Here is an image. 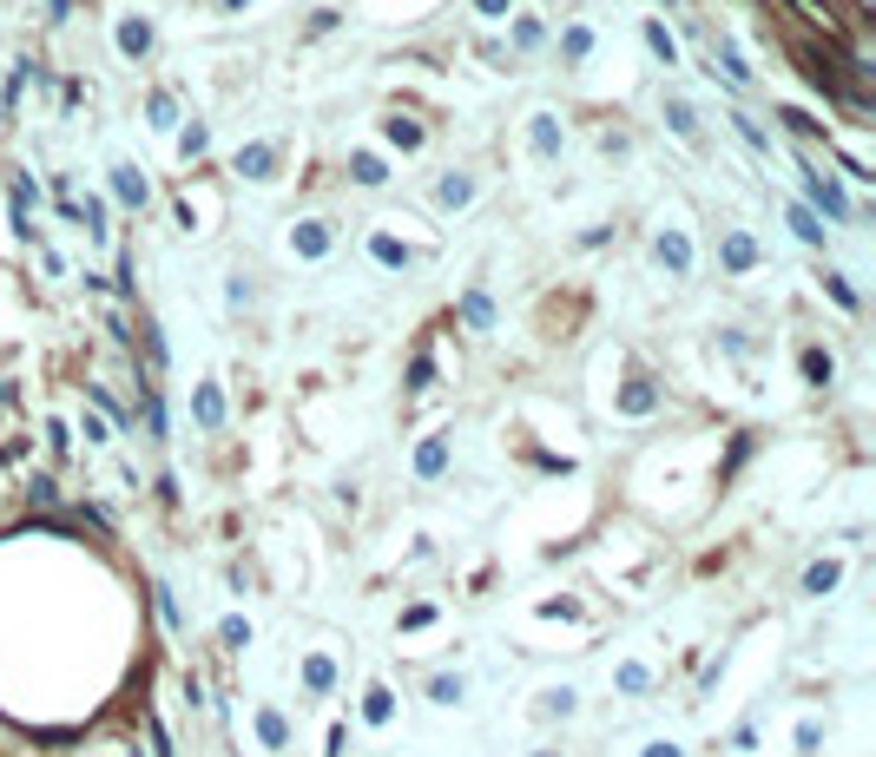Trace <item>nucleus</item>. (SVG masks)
<instances>
[{
	"instance_id": "1",
	"label": "nucleus",
	"mask_w": 876,
	"mask_h": 757,
	"mask_svg": "<svg viewBox=\"0 0 876 757\" xmlns=\"http://www.w3.org/2000/svg\"><path fill=\"white\" fill-rule=\"evenodd\" d=\"M804 185H811V198H817V205L830 211V218H850V205H844V191L830 185V178L817 172V165H804Z\"/></svg>"
},
{
	"instance_id": "2",
	"label": "nucleus",
	"mask_w": 876,
	"mask_h": 757,
	"mask_svg": "<svg viewBox=\"0 0 876 757\" xmlns=\"http://www.w3.org/2000/svg\"><path fill=\"white\" fill-rule=\"evenodd\" d=\"M791 7H797V14H804V20H811V27H824V33H830V40H837V33H844V20L830 14L824 0H791Z\"/></svg>"
},
{
	"instance_id": "3",
	"label": "nucleus",
	"mask_w": 876,
	"mask_h": 757,
	"mask_svg": "<svg viewBox=\"0 0 876 757\" xmlns=\"http://www.w3.org/2000/svg\"><path fill=\"white\" fill-rule=\"evenodd\" d=\"M112 185H119V198H126V205H145V172L119 165V172H112Z\"/></svg>"
},
{
	"instance_id": "4",
	"label": "nucleus",
	"mask_w": 876,
	"mask_h": 757,
	"mask_svg": "<svg viewBox=\"0 0 876 757\" xmlns=\"http://www.w3.org/2000/svg\"><path fill=\"white\" fill-rule=\"evenodd\" d=\"M297 251L303 257H323V251H330V231H323V224H297Z\"/></svg>"
},
{
	"instance_id": "5",
	"label": "nucleus",
	"mask_w": 876,
	"mask_h": 757,
	"mask_svg": "<svg viewBox=\"0 0 876 757\" xmlns=\"http://www.w3.org/2000/svg\"><path fill=\"white\" fill-rule=\"evenodd\" d=\"M238 172H244V178H264V172H271V145H251V152H238Z\"/></svg>"
},
{
	"instance_id": "6",
	"label": "nucleus",
	"mask_w": 876,
	"mask_h": 757,
	"mask_svg": "<svg viewBox=\"0 0 876 757\" xmlns=\"http://www.w3.org/2000/svg\"><path fill=\"white\" fill-rule=\"evenodd\" d=\"M119 47H126V53H145V47H152V27H145V20H126V27H119Z\"/></svg>"
},
{
	"instance_id": "7",
	"label": "nucleus",
	"mask_w": 876,
	"mask_h": 757,
	"mask_svg": "<svg viewBox=\"0 0 876 757\" xmlns=\"http://www.w3.org/2000/svg\"><path fill=\"white\" fill-rule=\"evenodd\" d=\"M725 264H732V270H751V264H758V244H751V237H732V244H725Z\"/></svg>"
},
{
	"instance_id": "8",
	"label": "nucleus",
	"mask_w": 876,
	"mask_h": 757,
	"mask_svg": "<svg viewBox=\"0 0 876 757\" xmlns=\"http://www.w3.org/2000/svg\"><path fill=\"white\" fill-rule=\"evenodd\" d=\"M389 145L415 152V145H422V126H415V119H389Z\"/></svg>"
},
{
	"instance_id": "9",
	"label": "nucleus",
	"mask_w": 876,
	"mask_h": 757,
	"mask_svg": "<svg viewBox=\"0 0 876 757\" xmlns=\"http://www.w3.org/2000/svg\"><path fill=\"white\" fill-rule=\"evenodd\" d=\"M791 231L804 237V244H824V224H817L811 211H791Z\"/></svg>"
},
{
	"instance_id": "10",
	"label": "nucleus",
	"mask_w": 876,
	"mask_h": 757,
	"mask_svg": "<svg viewBox=\"0 0 876 757\" xmlns=\"http://www.w3.org/2000/svg\"><path fill=\"white\" fill-rule=\"evenodd\" d=\"M350 172L363 178V185H383V165H376V158H369V152H356V158H350Z\"/></svg>"
},
{
	"instance_id": "11",
	"label": "nucleus",
	"mask_w": 876,
	"mask_h": 757,
	"mask_svg": "<svg viewBox=\"0 0 876 757\" xmlns=\"http://www.w3.org/2000/svg\"><path fill=\"white\" fill-rule=\"evenodd\" d=\"M435 198H442V205H468V178H442Z\"/></svg>"
},
{
	"instance_id": "12",
	"label": "nucleus",
	"mask_w": 876,
	"mask_h": 757,
	"mask_svg": "<svg viewBox=\"0 0 876 757\" xmlns=\"http://www.w3.org/2000/svg\"><path fill=\"white\" fill-rule=\"evenodd\" d=\"M659 257H666V264H672V270H685V264H692V251H685L679 237H666V244H659Z\"/></svg>"
},
{
	"instance_id": "13",
	"label": "nucleus",
	"mask_w": 876,
	"mask_h": 757,
	"mask_svg": "<svg viewBox=\"0 0 876 757\" xmlns=\"http://www.w3.org/2000/svg\"><path fill=\"white\" fill-rule=\"evenodd\" d=\"M534 145H541V152H554V145H560V126H554V119H534Z\"/></svg>"
},
{
	"instance_id": "14",
	"label": "nucleus",
	"mask_w": 876,
	"mask_h": 757,
	"mask_svg": "<svg viewBox=\"0 0 876 757\" xmlns=\"http://www.w3.org/2000/svg\"><path fill=\"white\" fill-rule=\"evenodd\" d=\"M560 711H574V692H547L541 698V718H560Z\"/></svg>"
},
{
	"instance_id": "15",
	"label": "nucleus",
	"mask_w": 876,
	"mask_h": 757,
	"mask_svg": "<svg viewBox=\"0 0 876 757\" xmlns=\"http://www.w3.org/2000/svg\"><path fill=\"white\" fill-rule=\"evenodd\" d=\"M198 415H205V422H218V415H224V402H218V389H198Z\"/></svg>"
},
{
	"instance_id": "16",
	"label": "nucleus",
	"mask_w": 876,
	"mask_h": 757,
	"mask_svg": "<svg viewBox=\"0 0 876 757\" xmlns=\"http://www.w3.org/2000/svg\"><path fill=\"white\" fill-rule=\"evenodd\" d=\"M804 376H811V382H830V356H817V349H811V356H804Z\"/></svg>"
},
{
	"instance_id": "17",
	"label": "nucleus",
	"mask_w": 876,
	"mask_h": 757,
	"mask_svg": "<svg viewBox=\"0 0 876 757\" xmlns=\"http://www.w3.org/2000/svg\"><path fill=\"white\" fill-rule=\"evenodd\" d=\"M626 409H633V415L653 409V389H646V382H633V389H626Z\"/></svg>"
},
{
	"instance_id": "18",
	"label": "nucleus",
	"mask_w": 876,
	"mask_h": 757,
	"mask_svg": "<svg viewBox=\"0 0 876 757\" xmlns=\"http://www.w3.org/2000/svg\"><path fill=\"white\" fill-rule=\"evenodd\" d=\"M824 290H830V297H837V303H844V310H857V290H850V284H844V277H830V284H824Z\"/></svg>"
},
{
	"instance_id": "19",
	"label": "nucleus",
	"mask_w": 876,
	"mask_h": 757,
	"mask_svg": "<svg viewBox=\"0 0 876 757\" xmlns=\"http://www.w3.org/2000/svg\"><path fill=\"white\" fill-rule=\"evenodd\" d=\"M415 468H422V474H442V442L422 448V461H415Z\"/></svg>"
},
{
	"instance_id": "20",
	"label": "nucleus",
	"mask_w": 876,
	"mask_h": 757,
	"mask_svg": "<svg viewBox=\"0 0 876 757\" xmlns=\"http://www.w3.org/2000/svg\"><path fill=\"white\" fill-rule=\"evenodd\" d=\"M429 698H435V705H448V698H462V685H455V679H435Z\"/></svg>"
},
{
	"instance_id": "21",
	"label": "nucleus",
	"mask_w": 876,
	"mask_h": 757,
	"mask_svg": "<svg viewBox=\"0 0 876 757\" xmlns=\"http://www.w3.org/2000/svg\"><path fill=\"white\" fill-rule=\"evenodd\" d=\"M804 586H811V593H824V586H837V567H811V580H804Z\"/></svg>"
},
{
	"instance_id": "22",
	"label": "nucleus",
	"mask_w": 876,
	"mask_h": 757,
	"mask_svg": "<svg viewBox=\"0 0 876 757\" xmlns=\"http://www.w3.org/2000/svg\"><path fill=\"white\" fill-rule=\"evenodd\" d=\"M481 14H508V0H475Z\"/></svg>"
},
{
	"instance_id": "23",
	"label": "nucleus",
	"mask_w": 876,
	"mask_h": 757,
	"mask_svg": "<svg viewBox=\"0 0 876 757\" xmlns=\"http://www.w3.org/2000/svg\"><path fill=\"white\" fill-rule=\"evenodd\" d=\"M646 757H679V751H672V744H653V751H646Z\"/></svg>"
}]
</instances>
